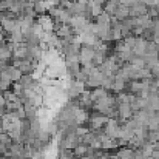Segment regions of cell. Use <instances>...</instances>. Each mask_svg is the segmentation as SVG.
Wrapping results in <instances>:
<instances>
[{"label":"cell","mask_w":159,"mask_h":159,"mask_svg":"<svg viewBox=\"0 0 159 159\" xmlns=\"http://www.w3.org/2000/svg\"><path fill=\"white\" fill-rule=\"evenodd\" d=\"M119 130H120L119 124H117L114 119H108V122H107V125H105V134L107 136L111 138V139H117Z\"/></svg>","instance_id":"4"},{"label":"cell","mask_w":159,"mask_h":159,"mask_svg":"<svg viewBox=\"0 0 159 159\" xmlns=\"http://www.w3.org/2000/svg\"><path fill=\"white\" fill-rule=\"evenodd\" d=\"M107 122H108V117H107V116H102L101 113L93 114V116L90 117V124H91V127H93L94 130L102 128V125H107Z\"/></svg>","instance_id":"7"},{"label":"cell","mask_w":159,"mask_h":159,"mask_svg":"<svg viewBox=\"0 0 159 159\" xmlns=\"http://www.w3.org/2000/svg\"><path fill=\"white\" fill-rule=\"evenodd\" d=\"M50 14L57 20V23H65V25H70L71 17H73V16H71L66 9H63V8H51V9H50Z\"/></svg>","instance_id":"1"},{"label":"cell","mask_w":159,"mask_h":159,"mask_svg":"<svg viewBox=\"0 0 159 159\" xmlns=\"http://www.w3.org/2000/svg\"><path fill=\"white\" fill-rule=\"evenodd\" d=\"M156 147V145H155ZM152 159H159V148H155V152H153V156Z\"/></svg>","instance_id":"17"},{"label":"cell","mask_w":159,"mask_h":159,"mask_svg":"<svg viewBox=\"0 0 159 159\" xmlns=\"http://www.w3.org/2000/svg\"><path fill=\"white\" fill-rule=\"evenodd\" d=\"M37 23L43 28V31H45V33H53L54 28H56V25H54V22H53V17H51V16H47V14L39 16Z\"/></svg>","instance_id":"3"},{"label":"cell","mask_w":159,"mask_h":159,"mask_svg":"<svg viewBox=\"0 0 159 159\" xmlns=\"http://www.w3.org/2000/svg\"><path fill=\"white\" fill-rule=\"evenodd\" d=\"M153 30H155V31H158V33H159V19H158V20H155V25H153Z\"/></svg>","instance_id":"18"},{"label":"cell","mask_w":159,"mask_h":159,"mask_svg":"<svg viewBox=\"0 0 159 159\" xmlns=\"http://www.w3.org/2000/svg\"><path fill=\"white\" fill-rule=\"evenodd\" d=\"M12 56V47L11 45H0V60L6 62Z\"/></svg>","instance_id":"14"},{"label":"cell","mask_w":159,"mask_h":159,"mask_svg":"<svg viewBox=\"0 0 159 159\" xmlns=\"http://www.w3.org/2000/svg\"><path fill=\"white\" fill-rule=\"evenodd\" d=\"M145 14H148V6H145L142 3H138V5L130 8V17L131 19H136V17H141V16H145Z\"/></svg>","instance_id":"8"},{"label":"cell","mask_w":159,"mask_h":159,"mask_svg":"<svg viewBox=\"0 0 159 159\" xmlns=\"http://www.w3.org/2000/svg\"><path fill=\"white\" fill-rule=\"evenodd\" d=\"M153 42L159 47V33L158 31H155V33H153Z\"/></svg>","instance_id":"16"},{"label":"cell","mask_w":159,"mask_h":159,"mask_svg":"<svg viewBox=\"0 0 159 159\" xmlns=\"http://www.w3.org/2000/svg\"><path fill=\"white\" fill-rule=\"evenodd\" d=\"M6 70H8V73H9V77H11V80H14V82H20L22 80V77H23V73L17 68V66H6Z\"/></svg>","instance_id":"10"},{"label":"cell","mask_w":159,"mask_h":159,"mask_svg":"<svg viewBox=\"0 0 159 159\" xmlns=\"http://www.w3.org/2000/svg\"><path fill=\"white\" fill-rule=\"evenodd\" d=\"M125 88V79H122L119 74H116V77H114V82H113V87H111V90L114 91V93H120L122 90Z\"/></svg>","instance_id":"12"},{"label":"cell","mask_w":159,"mask_h":159,"mask_svg":"<svg viewBox=\"0 0 159 159\" xmlns=\"http://www.w3.org/2000/svg\"><path fill=\"white\" fill-rule=\"evenodd\" d=\"M94 48H90V47H84L80 50L79 54V59H80V63L84 66H91L93 65V60H94Z\"/></svg>","instance_id":"2"},{"label":"cell","mask_w":159,"mask_h":159,"mask_svg":"<svg viewBox=\"0 0 159 159\" xmlns=\"http://www.w3.org/2000/svg\"><path fill=\"white\" fill-rule=\"evenodd\" d=\"M117 108H119V114H120V117L127 122V119H131V116H133V108L130 105V102H120V104H117Z\"/></svg>","instance_id":"6"},{"label":"cell","mask_w":159,"mask_h":159,"mask_svg":"<svg viewBox=\"0 0 159 159\" xmlns=\"http://www.w3.org/2000/svg\"><path fill=\"white\" fill-rule=\"evenodd\" d=\"M130 17V8L128 6H124V5H119V8L116 9V12H114V19L117 20V22H124V20H127Z\"/></svg>","instance_id":"9"},{"label":"cell","mask_w":159,"mask_h":159,"mask_svg":"<svg viewBox=\"0 0 159 159\" xmlns=\"http://www.w3.org/2000/svg\"><path fill=\"white\" fill-rule=\"evenodd\" d=\"M130 66H131L133 70H144V68H145V60H144V57L134 56V57L130 60Z\"/></svg>","instance_id":"13"},{"label":"cell","mask_w":159,"mask_h":159,"mask_svg":"<svg viewBox=\"0 0 159 159\" xmlns=\"http://www.w3.org/2000/svg\"><path fill=\"white\" fill-rule=\"evenodd\" d=\"M119 0H108L105 3V8H104V12H107L108 16H111V17H114V12H116V9L119 8Z\"/></svg>","instance_id":"11"},{"label":"cell","mask_w":159,"mask_h":159,"mask_svg":"<svg viewBox=\"0 0 159 159\" xmlns=\"http://www.w3.org/2000/svg\"><path fill=\"white\" fill-rule=\"evenodd\" d=\"M116 156L119 159H134V152L131 148H122V150L117 152Z\"/></svg>","instance_id":"15"},{"label":"cell","mask_w":159,"mask_h":159,"mask_svg":"<svg viewBox=\"0 0 159 159\" xmlns=\"http://www.w3.org/2000/svg\"><path fill=\"white\" fill-rule=\"evenodd\" d=\"M147 47H148V40H145L144 37H138V40L133 47V54L139 56V57H144L147 54Z\"/></svg>","instance_id":"5"},{"label":"cell","mask_w":159,"mask_h":159,"mask_svg":"<svg viewBox=\"0 0 159 159\" xmlns=\"http://www.w3.org/2000/svg\"><path fill=\"white\" fill-rule=\"evenodd\" d=\"M73 2H76V3H88V0H73Z\"/></svg>","instance_id":"19"}]
</instances>
